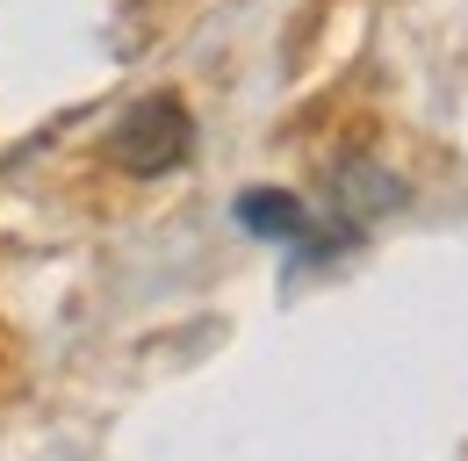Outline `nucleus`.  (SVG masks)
Masks as SVG:
<instances>
[{"label": "nucleus", "mask_w": 468, "mask_h": 461, "mask_svg": "<svg viewBox=\"0 0 468 461\" xmlns=\"http://www.w3.org/2000/svg\"><path fill=\"white\" fill-rule=\"evenodd\" d=\"M332 195H339V217H375V209H389V202H404V188L389 180V173H375L367 159H339L332 166Z\"/></svg>", "instance_id": "3"}, {"label": "nucleus", "mask_w": 468, "mask_h": 461, "mask_svg": "<svg viewBox=\"0 0 468 461\" xmlns=\"http://www.w3.org/2000/svg\"><path fill=\"white\" fill-rule=\"evenodd\" d=\"M109 166L137 173V180H159V173L187 166V152H195V115L180 109V94H144V102H130L122 123L109 130Z\"/></svg>", "instance_id": "1"}, {"label": "nucleus", "mask_w": 468, "mask_h": 461, "mask_svg": "<svg viewBox=\"0 0 468 461\" xmlns=\"http://www.w3.org/2000/svg\"><path fill=\"white\" fill-rule=\"evenodd\" d=\"M238 224L252 238H282V245H310V209L289 188H245L238 195Z\"/></svg>", "instance_id": "2"}]
</instances>
